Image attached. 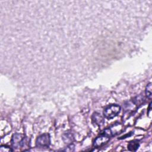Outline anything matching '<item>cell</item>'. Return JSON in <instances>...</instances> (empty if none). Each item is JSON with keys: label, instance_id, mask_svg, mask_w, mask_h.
<instances>
[{"label": "cell", "instance_id": "6da1fadb", "mask_svg": "<svg viewBox=\"0 0 152 152\" xmlns=\"http://www.w3.org/2000/svg\"><path fill=\"white\" fill-rule=\"evenodd\" d=\"M113 135L114 133L110 128L106 129L103 132H102V134L99 137H97L94 140L93 142V146L96 148H99L104 145L108 142L110 137L113 136Z\"/></svg>", "mask_w": 152, "mask_h": 152}, {"label": "cell", "instance_id": "7a4b0ae2", "mask_svg": "<svg viewBox=\"0 0 152 152\" xmlns=\"http://www.w3.org/2000/svg\"><path fill=\"white\" fill-rule=\"evenodd\" d=\"M121 112V106L118 104H110L104 108L103 115L107 119H112L116 117Z\"/></svg>", "mask_w": 152, "mask_h": 152}, {"label": "cell", "instance_id": "3957f363", "mask_svg": "<svg viewBox=\"0 0 152 152\" xmlns=\"http://www.w3.org/2000/svg\"><path fill=\"white\" fill-rule=\"evenodd\" d=\"M50 143V135L48 133L39 135L36 140V145L39 148H48Z\"/></svg>", "mask_w": 152, "mask_h": 152}, {"label": "cell", "instance_id": "277c9868", "mask_svg": "<svg viewBox=\"0 0 152 152\" xmlns=\"http://www.w3.org/2000/svg\"><path fill=\"white\" fill-rule=\"evenodd\" d=\"M24 136L18 133L13 134L11 138V145L14 149H18L24 145Z\"/></svg>", "mask_w": 152, "mask_h": 152}, {"label": "cell", "instance_id": "5b68a950", "mask_svg": "<svg viewBox=\"0 0 152 152\" xmlns=\"http://www.w3.org/2000/svg\"><path fill=\"white\" fill-rule=\"evenodd\" d=\"M91 119L93 123L97 126H102L104 122L103 116L97 112H94L93 114Z\"/></svg>", "mask_w": 152, "mask_h": 152}, {"label": "cell", "instance_id": "8992f818", "mask_svg": "<svg viewBox=\"0 0 152 152\" xmlns=\"http://www.w3.org/2000/svg\"><path fill=\"white\" fill-rule=\"evenodd\" d=\"M139 147V142L137 140H134L129 142L128 144V149L129 151H136Z\"/></svg>", "mask_w": 152, "mask_h": 152}, {"label": "cell", "instance_id": "52a82bcc", "mask_svg": "<svg viewBox=\"0 0 152 152\" xmlns=\"http://www.w3.org/2000/svg\"><path fill=\"white\" fill-rule=\"evenodd\" d=\"M151 83H149L148 84H147L145 87V95L150 100H151Z\"/></svg>", "mask_w": 152, "mask_h": 152}, {"label": "cell", "instance_id": "ba28073f", "mask_svg": "<svg viewBox=\"0 0 152 152\" xmlns=\"http://www.w3.org/2000/svg\"><path fill=\"white\" fill-rule=\"evenodd\" d=\"M12 150L11 149V148H10L8 146L6 145H1L0 147V151L1 152H4V151H7V152H10V151H12Z\"/></svg>", "mask_w": 152, "mask_h": 152}, {"label": "cell", "instance_id": "9c48e42d", "mask_svg": "<svg viewBox=\"0 0 152 152\" xmlns=\"http://www.w3.org/2000/svg\"><path fill=\"white\" fill-rule=\"evenodd\" d=\"M72 146V145H70L69 146H68V147L66 148V149L64 150V151H74V148L72 149V148H74V146H72V147H71Z\"/></svg>", "mask_w": 152, "mask_h": 152}]
</instances>
